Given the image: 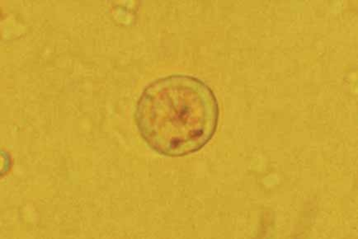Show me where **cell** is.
<instances>
[{
  "mask_svg": "<svg viewBox=\"0 0 358 239\" xmlns=\"http://www.w3.org/2000/svg\"><path fill=\"white\" fill-rule=\"evenodd\" d=\"M219 117L213 89L186 75L151 82L142 92L135 113L137 129L147 145L174 158L204 148L217 131Z\"/></svg>",
  "mask_w": 358,
  "mask_h": 239,
  "instance_id": "1",
  "label": "cell"
}]
</instances>
